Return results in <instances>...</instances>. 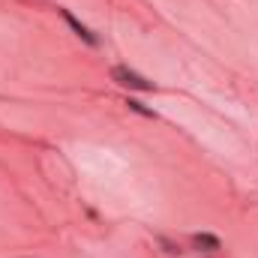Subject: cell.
<instances>
[{
    "label": "cell",
    "mask_w": 258,
    "mask_h": 258,
    "mask_svg": "<svg viewBox=\"0 0 258 258\" xmlns=\"http://www.w3.org/2000/svg\"><path fill=\"white\" fill-rule=\"evenodd\" d=\"M63 18H66V24H69V27H72V30H75V33H78L84 42H90V45H96V42H99V39H96V36H93V33H90V30H87L81 21H75V15H72L69 9H63Z\"/></svg>",
    "instance_id": "2"
},
{
    "label": "cell",
    "mask_w": 258,
    "mask_h": 258,
    "mask_svg": "<svg viewBox=\"0 0 258 258\" xmlns=\"http://www.w3.org/2000/svg\"><path fill=\"white\" fill-rule=\"evenodd\" d=\"M129 108H132V111H138V114H147V117H153V111H147V108H144L141 102H135V99H129Z\"/></svg>",
    "instance_id": "4"
},
{
    "label": "cell",
    "mask_w": 258,
    "mask_h": 258,
    "mask_svg": "<svg viewBox=\"0 0 258 258\" xmlns=\"http://www.w3.org/2000/svg\"><path fill=\"white\" fill-rule=\"evenodd\" d=\"M195 246H204L207 252H213V249H219V237H213V234H195L192 237Z\"/></svg>",
    "instance_id": "3"
},
{
    "label": "cell",
    "mask_w": 258,
    "mask_h": 258,
    "mask_svg": "<svg viewBox=\"0 0 258 258\" xmlns=\"http://www.w3.org/2000/svg\"><path fill=\"white\" fill-rule=\"evenodd\" d=\"M111 78H114L117 84H123V87H132V90H153V84H150L147 78H141L138 72H132L126 66H114V69H111Z\"/></svg>",
    "instance_id": "1"
}]
</instances>
